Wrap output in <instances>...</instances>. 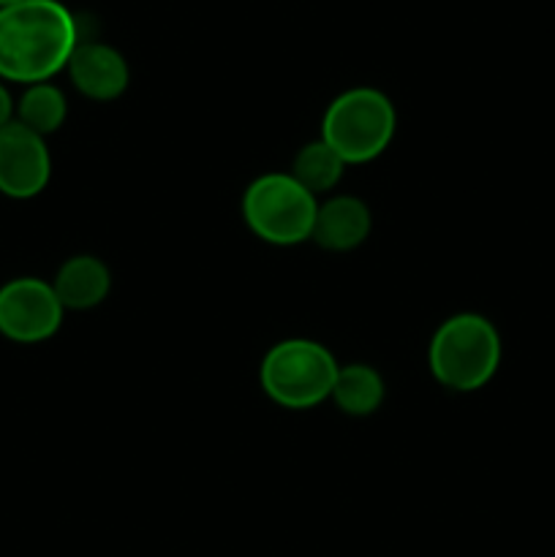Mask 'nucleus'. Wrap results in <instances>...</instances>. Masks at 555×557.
Instances as JSON below:
<instances>
[{
  "label": "nucleus",
  "mask_w": 555,
  "mask_h": 557,
  "mask_svg": "<svg viewBox=\"0 0 555 557\" xmlns=\"http://www.w3.org/2000/svg\"><path fill=\"white\" fill-rule=\"evenodd\" d=\"M341 364L330 348L308 337H288L264 354L259 381L264 395L288 411H308L330 400Z\"/></svg>",
  "instance_id": "obj_3"
},
{
  "label": "nucleus",
  "mask_w": 555,
  "mask_h": 557,
  "mask_svg": "<svg viewBox=\"0 0 555 557\" xmlns=\"http://www.w3.org/2000/svg\"><path fill=\"white\" fill-rule=\"evenodd\" d=\"M79 44L74 14L58 0H22L0 9V79L52 82Z\"/></svg>",
  "instance_id": "obj_1"
},
{
  "label": "nucleus",
  "mask_w": 555,
  "mask_h": 557,
  "mask_svg": "<svg viewBox=\"0 0 555 557\" xmlns=\"http://www.w3.org/2000/svg\"><path fill=\"white\" fill-rule=\"evenodd\" d=\"M370 228H373L370 207L357 196L341 194L319 201L310 239L330 253H348L370 237Z\"/></svg>",
  "instance_id": "obj_9"
},
{
  "label": "nucleus",
  "mask_w": 555,
  "mask_h": 557,
  "mask_svg": "<svg viewBox=\"0 0 555 557\" xmlns=\"http://www.w3.org/2000/svg\"><path fill=\"white\" fill-rule=\"evenodd\" d=\"M65 117H69V101H65V92L52 82L27 85L14 109L16 123L25 125L33 134L44 136V139L58 134Z\"/></svg>",
  "instance_id": "obj_12"
},
{
  "label": "nucleus",
  "mask_w": 555,
  "mask_h": 557,
  "mask_svg": "<svg viewBox=\"0 0 555 557\" xmlns=\"http://www.w3.org/2000/svg\"><path fill=\"white\" fill-rule=\"evenodd\" d=\"M14 109H16L14 98H11L9 87L3 85V79H0V131H3L9 123H14Z\"/></svg>",
  "instance_id": "obj_14"
},
{
  "label": "nucleus",
  "mask_w": 555,
  "mask_h": 557,
  "mask_svg": "<svg viewBox=\"0 0 555 557\" xmlns=\"http://www.w3.org/2000/svg\"><path fill=\"white\" fill-rule=\"evenodd\" d=\"M501 335L479 313H457L430 337V373L452 392H477L493 381L501 368Z\"/></svg>",
  "instance_id": "obj_2"
},
{
  "label": "nucleus",
  "mask_w": 555,
  "mask_h": 557,
  "mask_svg": "<svg viewBox=\"0 0 555 557\" xmlns=\"http://www.w3.org/2000/svg\"><path fill=\"white\" fill-rule=\"evenodd\" d=\"M14 3H22V0H0V9H5V5H14Z\"/></svg>",
  "instance_id": "obj_15"
},
{
  "label": "nucleus",
  "mask_w": 555,
  "mask_h": 557,
  "mask_svg": "<svg viewBox=\"0 0 555 557\" xmlns=\"http://www.w3.org/2000/svg\"><path fill=\"white\" fill-rule=\"evenodd\" d=\"M65 310H92L112 292V272L96 256H71L52 281Z\"/></svg>",
  "instance_id": "obj_10"
},
{
  "label": "nucleus",
  "mask_w": 555,
  "mask_h": 557,
  "mask_svg": "<svg viewBox=\"0 0 555 557\" xmlns=\"http://www.w3.org/2000/svg\"><path fill=\"white\" fill-rule=\"evenodd\" d=\"M65 308L52 283L38 277H14L0 286V335L33 346L58 335Z\"/></svg>",
  "instance_id": "obj_6"
},
{
  "label": "nucleus",
  "mask_w": 555,
  "mask_h": 557,
  "mask_svg": "<svg viewBox=\"0 0 555 557\" xmlns=\"http://www.w3.org/2000/svg\"><path fill=\"white\" fill-rule=\"evenodd\" d=\"M386 397V384L381 373L370 364L354 362L337 370L335 386L330 400L341 408L346 417H373Z\"/></svg>",
  "instance_id": "obj_11"
},
{
  "label": "nucleus",
  "mask_w": 555,
  "mask_h": 557,
  "mask_svg": "<svg viewBox=\"0 0 555 557\" xmlns=\"http://www.w3.org/2000/svg\"><path fill=\"white\" fill-rule=\"evenodd\" d=\"M65 69H69L71 85L90 101H114L128 90V63L118 49L103 41L76 44Z\"/></svg>",
  "instance_id": "obj_8"
},
{
  "label": "nucleus",
  "mask_w": 555,
  "mask_h": 557,
  "mask_svg": "<svg viewBox=\"0 0 555 557\" xmlns=\"http://www.w3.org/2000/svg\"><path fill=\"white\" fill-rule=\"evenodd\" d=\"M52 177L47 139L14 123L0 131V194L25 201L44 194Z\"/></svg>",
  "instance_id": "obj_7"
},
{
  "label": "nucleus",
  "mask_w": 555,
  "mask_h": 557,
  "mask_svg": "<svg viewBox=\"0 0 555 557\" xmlns=\"http://www.w3.org/2000/svg\"><path fill=\"white\" fill-rule=\"evenodd\" d=\"M397 112L390 96L375 87H351L326 107L321 139L343 158V163H370L392 145Z\"/></svg>",
  "instance_id": "obj_4"
},
{
  "label": "nucleus",
  "mask_w": 555,
  "mask_h": 557,
  "mask_svg": "<svg viewBox=\"0 0 555 557\" xmlns=\"http://www.w3.org/2000/svg\"><path fill=\"white\" fill-rule=\"evenodd\" d=\"M319 199L303 188L288 172L256 177L243 194V218L261 243L292 248L308 243L313 234Z\"/></svg>",
  "instance_id": "obj_5"
},
{
  "label": "nucleus",
  "mask_w": 555,
  "mask_h": 557,
  "mask_svg": "<svg viewBox=\"0 0 555 557\" xmlns=\"http://www.w3.org/2000/svg\"><path fill=\"white\" fill-rule=\"evenodd\" d=\"M343 169H346L343 158L319 136V139L308 141V145L297 152V158H294L292 163V172L288 174H292L308 194H313L316 199H319L321 194H330V190L337 188V183L343 180Z\"/></svg>",
  "instance_id": "obj_13"
}]
</instances>
